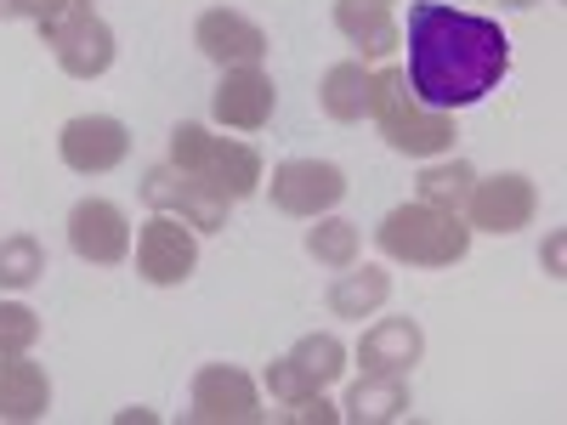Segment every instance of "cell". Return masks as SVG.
<instances>
[{
    "mask_svg": "<svg viewBox=\"0 0 567 425\" xmlns=\"http://www.w3.org/2000/svg\"><path fill=\"white\" fill-rule=\"evenodd\" d=\"M52 408V374L29 352H0V419L29 425Z\"/></svg>",
    "mask_w": 567,
    "mask_h": 425,
    "instance_id": "18",
    "label": "cell"
},
{
    "mask_svg": "<svg viewBox=\"0 0 567 425\" xmlns=\"http://www.w3.org/2000/svg\"><path fill=\"white\" fill-rule=\"evenodd\" d=\"M471 187H477V170H471L465 159H432L420 170V182H414V199L420 205H432V210H465V199H471Z\"/></svg>",
    "mask_w": 567,
    "mask_h": 425,
    "instance_id": "23",
    "label": "cell"
},
{
    "mask_svg": "<svg viewBox=\"0 0 567 425\" xmlns=\"http://www.w3.org/2000/svg\"><path fill=\"white\" fill-rule=\"evenodd\" d=\"M69 250L91 267H120L131 256V221L114 199H80L69 210Z\"/></svg>",
    "mask_w": 567,
    "mask_h": 425,
    "instance_id": "14",
    "label": "cell"
},
{
    "mask_svg": "<svg viewBox=\"0 0 567 425\" xmlns=\"http://www.w3.org/2000/svg\"><path fill=\"white\" fill-rule=\"evenodd\" d=\"M561 261H567V232H550L545 239V272L561 278Z\"/></svg>",
    "mask_w": 567,
    "mask_h": 425,
    "instance_id": "28",
    "label": "cell"
},
{
    "mask_svg": "<svg viewBox=\"0 0 567 425\" xmlns=\"http://www.w3.org/2000/svg\"><path fill=\"white\" fill-rule=\"evenodd\" d=\"M341 374H347V346H341V335L318 329V335H301L284 357L267 363V392H272V403H296V397L329 392Z\"/></svg>",
    "mask_w": 567,
    "mask_h": 425,
    "instance_id": "6",
    "label": "cell"
},
{
    "mask_svg": "<svg viewBox=\"0 0 567 425\" xmlns=\"http://www.w3.org/2000/svg\"><path fill=\"white\" fill-rule=\"evenodd\" d=\"M18 7V18H29V23H45V18H58L69 0H12Z\"/></svg>",
    "mask_w": 567,
    "mask_h": 425,
    "instance_id": "27",
    "label": "cell"
},
{
    "mask_svg": "<svg viewBox=\"0 0 567 425\" xmlns=\"http://www.w3.org/2000/svg\"><path fill=\"white\" fill-rule=\"evenodd\" d=\"M425 357V329L414 318H381L363 329L358 341V363L363 374H409Z\"/></svg>",
    "mask_w": 567,
    "mask_h": 425,
    "instance_id": "16",
    "label": "cell"
},
{
    "mask_svg": "<svg viewBox=\"0 0 567 425\" xmlns=\"http://www.w3.org/2000/svg\"><path fill=\"white\" fill-rule=\"evenodd\" d=\"M374 245L386 261L403 267H454L471 256V227L454 210H432V205H398L386 210V221L374 227Z\"/></svg>",
    "mask_w": 567,
    "mask_h": 425,
    "instance_id": "4",
    "label": "cell"
},
{
    "mask_svg": "<svg viewBox=\"0 0 567 425\" xmlns=\"http://www.w3.org/2000/svg\"><path fill=\"white\" fill-rule=\"evenodd\" d=\"M187 419H199V425H256V419H267V408H261V392H256V381H250L245 369L205 363L194 374Z\"/></svg>",
    "mask_w": 567,
    "mask_h": 425,
    "instance_id": "8",
    "label": "cell"
},
{
    "mask_svg": "<svg viewBox=\"0 0 567 425\" xmlns=\"http://www.w3.org/2000/svg\"><path fill=\"white\" fill-rule=\"evenodd\" d=\"M539 210V194H534V182L523 170H499V176H477V187H471V199H465V227L471 232H523Z\"/></svg>",
    "mask_w": 567,
    "mask_h": 425,
    "instance_id": "10",
    "label": "cell"
},
{
    "mask_svg": "<svg viewBox=\"0 0 567 425\" xmlns=\"http://www.w3.org/2000/svg\"><path fill=\"white\" fill-rule=\"evenodd\" d=\"M374 103V69L363 58H347V63H329L323 80H318V108L336 120V125H358Z\"/></svg>",
    "mask_w": 567,
    "mask_h": 425,
    "instance_id": "20",
    "label": "cell"
},
{
    "mask_svg": "<svg viewBox=\"0 0 567 425\" xmlns=\"http://www.w3.org/2000/svg\"><path fill=\"white\" fill-rule=\"evenodd\" d=\"M392 301V272L381 267V261H352V267H341L336 272V283H329V296H323V307L336 312V318H374Z\"/></svg>",
    "mask_w": 567,
    "mask_h": 425,
    "instance_id": "19",
    "label": "cell"
},
{
    "mask_svg": "<svg viewBox=\"0 0 567 425\" xmlns=\"http://www.w3.org/2000/svg\"><path fill=\"white\" fill-rule=\"evenodd\" d=\"M403 414H409L403 374H363V381L347 392V403H341V419H352V425H392Z\"/></svg>",
    "mask_w": 567,
    "mask_h": 425,
    "instance_id": "21",
    "label": "cell"
},
{
    "mask_svg": "<svg viewBox=\"0 0 567 425\" xmlns=\"http://www.w3.org/2000/svg\"><path fill=\"white\" fill-rule=\"evenodd\" d=\"M267 194H272V210L312 221V216H329L347 199V170L329 165V159H284L267 182Z\"/></svg>",
    "mask_w": 567,
    "mask_h": 425,
    "instance_id": "7",
    "label": "cell"
},
{
    "mask_svg": "<svg viewBox=\"0 0 567 425\" xmlns=\"http://www.w3.org/2000/svg\"><path fill=\"white\" fill-rule=\"evenodd\" d=\"M199 267V232L187 227L182 216L154 210V221L136 232V272L154 283V290H176Z\"/></svg>",
    "mask_w": 567,
    "mask_h": 425,
    "instance_id": "9",
    "label": "cell"
},
{
    "mask_svg": "<svg viewBox=\"0 0 567 425\" xmlns=\"http://www.w3.org/2000/svg\"><path fill=\"white\" fill-rule=\"evenodd\" d=\"M284 419H296V425H336V419H341V408L329 403L323 392H312V397H296V403H284Z\"/></svg>",
    "mask_w": 567,
    "mask_h": 425,
    "instance_id": "26",
    "label": "cell"
},
{
    "mask_svg": "<svg viewBox=\"0 0 567 425\" xmlns=\"http://www.w3.org/2000/svg\"><path fill=\"white\" fill-rule=\"evenodd\" d=\"M505 7H516V12H528V7H539V0H505Z\"/></svg>",
    "mask_w": 567,
    "mask_h": 425,
    "instance_id": "30",
    "label": "cell"
},
{
    "mask_svg": "<svg viewBox=\"0 0 567 425\" xmlns=\"http://www.w3.org/2000/svg\"><path fill=\"white\" fill-rule=\"evenodd\" d=\"M403 45H409L403 80H409L414 97L437 114L483 103L511 74V34L494 18L460 12L449 0H414Z\"/></svg>",
    "mask_w": 567,
    "mask_h": 425,
    "instance_id": "1",
    "label": "cell"
},
{
    "mask_svg": "<svg viewBox=\"0 0 567 425\" xmlns=\"http://www.w3.org/2000/svg\"><path fill=\"white\" fill-rule=\"evenodd\" d=\"M125 154H131V131L114 114H74L58 131V159L74 176H109L125 165Z\"/></svg>",
    "mask_w": 567,
    "mask_h": 425,
    "instance_id": "11",
    "label": "cell"
},
{
    "mask_svg": "<svg viewBox=\"0 0 567 425\" xmlns=\"http://www.w3.org/2000/svg\"><path fill=\"white\" fill-rule=\"evenodd\" d=\"M40 341V312L23 301H0V352H34Z\"/></svg>",
    "mask_w": 567,
    "mask_h": 425,
    "instance_id": "25",
    "label": "cell"
},
{
    "mask_svg": "<svg viewBox=\"0 0 567 425\" xmlns=\"http://www.w3.org/2000/svg\"><path fill=\"white\" fill-rule=\"evenodd\" d=\"M40 278H45V245L34 232H7V239H0V290L23 296Z\"/></svg>",
    "mask_w": 567,
    "mask_h": 425,
    "instance_id": "24",
    "label": "cell"
},
{
    "mask_svg": "<svg viewBox=\"0 0 567 425\" xmlns=\"http://www.w3.org/2000/svg\"><path fill=\"white\" fill-rule=\"evenodd\" d=\"M194 45L216 63V69H261L267 58V29L233 7H210L194 23Z\"/></svg>",
    "mask_w": 567,
    "mask_h": 425,
    "instance_id": "13",
    "label": "cell"
},
{
    "mask_svg": "<svg viewBox=\"0 0 567 425\" xmlns=\"http://www.w3.org/2000/svg\"><path fill=\"white\" fill-rule=\"evenodd\" d=\"M307 256L318 261V267H329V272H341V267H352L358 256H363V232H358V221H347V216H312V227H307Z\"/></svg>",
    "mask_w": 567,
    "mask_h": 425,
    "instance_id": "22",
    "label": "cell"
},
{
    "mask_svg": "<svg viewBox=\"0 0 567 425\" xmlns=\"http://www.w3.org/2000/svg\"><path fill=\"white\" fill-rule=\"evenodd\" d=\"M142 199H148L154 210H165V216H182L194 232H221L227 227V199H216L205 182H194V176H182L176 165H154L148 176H142Z\"/></svg>",
    "mask_w": 567,
    "mask_h": 425,
    "instance_id": "12",
    "label": "cell"
},
{
    "mask_svg": "<svg viewBox=\"0 0 567 425\" xmlns=\"http://www.w3.org/2000/svg\"><path fill=\"white\" fill-rule=\"evenodd\" d=\"M165 165H176L182 176L205 182L210 194L227 199V205L256 199V194H261V182H267L261 154L250 148V142L216 136V131H205V125H194V120L171 131V159H165Z\"/></svg>",
    "mask_w": 567,
    "mask_h": 425,
    "instance_id": "2",
    "label": "cell"
},
{
    "mask_svg": "<svg viewBox=\"0 0 567 425\" xmlns=\"http://www.w3.org/2000/svg\"><path fill=\"white\" fill-rule=\"evenodd\" d=\"M0 18H18V7H12V0H0Z\"/></svg>",
    "mask_w": 567,
    "mask_h": 425,
    "instance_id": "31",
    "label": "cell"
},
{
    "mask_svg": "<svg viewBox=\"0 0 567 425\" xmlns=\"http://www.w3.org/2000/svg\"><path fill=\"white\" fill-rule=\"evenodd\" d=\"M369 120L381 125V136H386V148L392 154H409V159H437V154H449L454 148V114H437V108H425L414 91H409V80H403V69H381L374 74V103H369Z\"/></svg>",
    "mask_w": 567,
    "mask_h": 425,
    "instance_id": "3",
    "label": "cell"
},
{
    "mask_svg": "<svg viewBox=\"0 0 567 425\" xmlns=\"http://www.w3.org/2000/svg\"><path fill=\"white\" fill-rule=\"evenodd\" d=\"M40 34H45V45H52V58H58V69L69 80H103L114 69V58H120V40L97 18L91 0H69L58 18L40 23Z\"/></svg>",
    "mask_w": 567,
    "mask_h": 425,
    "instance_id": "5",
    "label": "cell"
},
{
    "mask_svg": "<svg viewBox=\"0 0 567 425\" xmlns=\"http://www.w3.org/2000/svg\"><path fill=\"white\" fill-rule=\"evenodd\" d=\"M329 18H336L347 45H358V58H392L403 45V29L392 18V0H336Z\"/></svg>",
    "mask_w": 567,
    "mask_h": 425,
    "instance_id": "17",
    "label": "cell"
},
{
    "mask_svg": "<svg viewBox=\"0 0 567 425\" xmlns=\"http://www.w3.org/2000/svg\"><path fill=\"white\" fill-rule=\"evenodd\" d=\"M278 108V91H272V74L261 69H221V85L210 97V114L221 131H261Z\"/></svg>",
    "mask_w": 567,
    "mask_h": 425,
    "instance_id": "15",
    "label": "cell"
},
{
    "mask_svg": "<svg viewBox=\"0 0 567 425\" xmlns=\"http://www.w3.org/2000/svg\"><path fill=\"white\" fill-rule=\"evenodd\" d=\"M136 419H142V425H154L159 414H154V408H125V414H120V425H136Z\"/></svg>",
    "mask_w": 567,
    "mask_h": 425,
    "instance_id": "29",
    "label": "cell"
}]
</instances>
